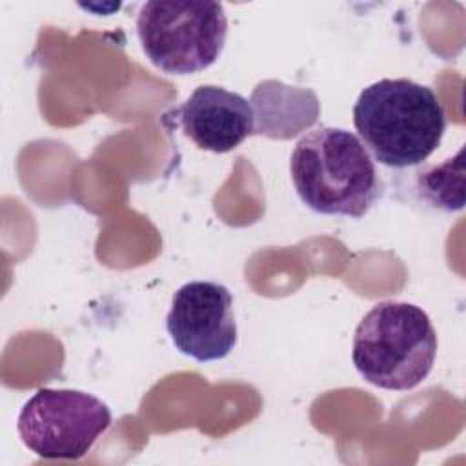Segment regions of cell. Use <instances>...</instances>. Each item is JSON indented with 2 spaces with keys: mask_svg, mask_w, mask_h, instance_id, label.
I'll return each mask as SVG.
<instances>
[{
  "mask_svg": "<svg viewBox=\"0 0 466 466\" xmlns=\"http://www.w3.org/2000/svg\"><path fill=\"white\" fill-rule=\"evenodd\" d=\"M109 426V406L80 390L40 388L16 419L22 442L42 459H82Z\"/></svg>",
  "mask_w": 466,
  "mask_h": 466,
  "instance_id": "cell-5",
  "label": "cell"
},
{
  "mask_svg": "<svg viewBox=\"0 0 466 466\" xmlns=\"http://www.w3.org/2000/svg\"><path fill=\"white\" fill-rule=\"evenodd\" d=\"M169 115L197 147L228 153L255 131V113L248 98L220 86H200Z\"/></svg>",
  "mask_w": 466,
  "mask_h": 466,
  "instance_id": "cell-7",
  "label": "cell"
},
{
  "mask_svg": "<svg viewBox=\"0 0 466 466\" xmlns=\"http://www.w3.org/2000/svg\"><path fill=\"white\" fill-rule=\"evenodd\" d=\"M464 149L441 164L422 166L415 173L417 193L437 209L459 211L464 208Z\"/></svg>",
  "mask_w": 466,
  "mask_h": 466,
  "instance_id": "cell-9",
  "label": "cell"
},
{
  "mask_svg": "<svg viewBox=\"0 0 466 466\" xmlns=\"http://www.w3.org/2000/svg\"><path fill=\"white\" fill-rule=\"evenodd\" d=\"M146 58L167 75L208 69L220 56L228 18L222 4L208 0H153L137 16Z\"/></svg>",
  "mask_w": 466,
  "mask_h": 466,
  "instance_id": "cell-4",
  "label": "cell"
},
{
  "mask_svg": "<svg viewBox=\"0 0 466 466\" xmlns=\"http://www.w3.org/2000/svg\"><path fill=\"white\" fill-rule=\"evenodd\" d=\"M166 328L175 348L198 362L228 357L237 346L229 289L213 280L186 282L173 295Z\"/></svg>",
  "mask_w": 466,
  "mask_h": 466,
  "instance_id": "cell-6",
  "label": "cell"
},
{
  "mask_svg": "<svg viewBox=\"0 0 466 466\" xmlns=\"http://www.w3.org/2000/svg\"><path fill=\"white\" fill-rule=\"evenodd\" d=\"M435 355V328L428 313L410 302H377L353 335L355 370L382 390H413L430 375Z\"/></svg>",
  "mask_w": 466,
  "mask_h": 466,
  "instance_id": "cell-3",
  "label": "cell"
},
{
  "mask_svg": "<svg viewBox=\"0 0 466 466\" xmlns=\"http://www.w3.org/2000/svg\"><path fill=\"white\" fill-rule=\"evenodd\" d=\"M251 102L258 111L255 131L269 137L280 113L288 111L304 127H309L319 118V98L311 89L291 87L277 80L260 82L251 95Z\"/></svg>",
  "mask_w": 466,
  "mask_h": 466,
  "instance_id": "cell-8",
  "label": "cell"
},
{
  "mask_svg": "<svg viewBox=\"0 0 466 466\" xmlns=\"http://www.w3.org/2000/svg\"><path fill=\"white\" fill-rule=\"evenodd\" d=\"M293 187L311 211L362 218L380 197L375 160L360 138L342 127L306 133L289 158Z\"/></svg>",
  "mask_w": 466,
  "mask_h": 466,
  "instance_id": "cell-2",
  "label": "cell"
},
{
  "mask_svg": "<svg viewBox=\"0 0 466 466\" xmlns=\"http://www.w3.org/2000/svg\"><path fill=\"white\" fill-rule=\"evenodd\" d=\"M353 124L370 155L382 166H420L439 147L446 111L435 91L410 78H382L364 87Z\"/></svg>",
  "mask_w": 466,
  "mask_h": 466,
  "instance_id": "cell-1",
  "label": "cell"
}]
</instances>
